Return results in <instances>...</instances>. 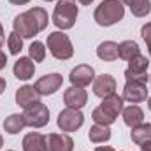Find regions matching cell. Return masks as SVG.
<instances>
[{"label": "cell", "instance_id": "cell-1", "mask_svg": "<svg viewBox=\"0 0 151 151\" xmlns=\"http://www.w3.org/2000/svg\"><path fill=\"white\" fill-rule=\"evenodd\" d=\"M125 16V5L119 0H102L93 12V19L99 27H113Z\"/></svg>", "mask_w": 151, "mask_h": 151}, {"label": "cell", "instance_id": "cell-2", "mask_svg": "<svg viewBox=\"0 0 151 151\" xmlns=\"http://www.w3.org/2000/svg\"><path fill=\"white\" fill-rule=\"evenodd\" d=\"M79 14L77 0H58L53 11V23L60 30H70Z\"/></svg>", "mask_w": 151, "mask_h": 151}, {"label": "cell", "instance_id": "cell-3", "mask_svg": "<svg viewBox=\"0 0 151 151\" xmlns=\"http://www.w3.org/2000/svg\"><path fill=\"white\" fill-rule=\"evenodd\" d=\"M46 44H47L49 53H51L56 60H62V62H63V60H70V58L74 56V46H72L70 39H69L67 34H63V32H60V30L49 34Z\"/></svg>", "mask_w": 151, "mask_h": 151}, {"label": "cell", "instance_id": "cell-4", "mask_svg": "<svg viewBox=\"0 0 151 151\" xmlns=\"http://www.w3.org/2000/svg\"><path fill=\"white\" fill-rule=\"evenodd\" d=\"M25 121H27V127H32V128H42L49 123V109L46 104H42L40 100L28 106L25 109Z\"/></svg>", "mask_w": 151, "mask_h": 151}, {"label": "cell", "instance_id": "cell-5", "mask_svg": "<svg viewBox=\"0 0 151 151\" xmlns=\"http://www.w3.org/2000/svg\"><path fill=\"white\" fill-rule=\"evenodd\" d=\"M84 123V114L81 113V109H72V107H65L62 113L58 114L56 125L62 132H76L83 127Z\"/></svg>", "mask_w": 151, "mask_h": 151}, {"label": "cell", "instance_id": "cell-6", "mask_svg": "<svg viewBox=\"0 0 151 151\" xmlns=\"http://www.w3.org/2000/svg\"><path fill=\"white\" fill-rule=\"evenodd\" d=\"M12 28H14L16 34H19L23 39H34L39 32H40L39 27H37V23L34 21V18L28 14V11H27V12H21V14H18V16L14 18Z\"/></svg>", "mask_w": 151, "mask_h": 151}, {"label": "cell", "instance_id": "cell-7", "mask_svg": "<svg viewBox=\"0 0 151 151\" xmlns=\"http://www.w3.org/2000/svg\"><path fill=\"white\" fill-rule=\"evenodd\" d=\"M69 81L72 83V86H79V88H86L90 83L95 81V69L91 65H86V63H81L74 67L70 70L69 76Z\"/></svg>", "mask_w": 151, "mask_h": 151}, {"label": "cell", "instance_id": "cell-8", "mask_svg": "<svg viewBox=\"0 0 151 151\" xmlns=\"http://www.w3.org/2000/svg\"><path fill=\"white\" fill-rule=\"evenodd\" d=\"M62 84H63V77H62V74L53 72V74L42 76L40 79H37V83H35L34 86L37 88V91L40 93V95L47 97V95L56 93V91L62 88Z\"/></svg>", "mask_w": 151, "mask_h": 151}, {"label": "cell", "instance_id": "cell-9", "mask_svg": "<svg viewBox=\"0 0 151 151\" xmlns=\"http://www.w3.org/2000/svg\"><path fill=\"white\" fill-rule=\"evenodd\" d=\"M63 102L67 107H72V109H83L88 102V93L84 88H79V86H70L69 90H65L63 93Z\"/></svg>", "mask_w": 151, "mask_h": 151}, {"label": "cell", "instance_id": "cell-10", "mask_svg": "<svg viewBox=\"0 0 151 151\" xmlns=\"http://www.w3.org/2000/svg\"><path fill=\"white\" fill-rule=\"evenodd\" d=\"M93 93L100 99H106V97L116 93V79L111 74L97 76L93 81Z\"/></svg>", "mask_w": 151, "mask_h": 151}, {"label": "cell", "instance_id": "cell-11", "mask_svg": "<svg viewBox=\"0 0 151 151\" xmlns=\"http://www.w3.org/2000/svg\"><path fill=\"white\" fill-rule=\"evenodd\" d=\"M146 99H148V88H146V84H141V83H125L123 100H127L130 104H139V102H144Z\"/></svg>", "mask_w": 151, "mask_h": 151}, {"label": "cell", "instance_id": "cell-12", "mask_svg": "<svg viewBox=\"0 0 151 151\" xmlns=\"http://www.w3.org/2000/svg\"><path fill=\"white\" fill-rule=\"evenodd\" d=\"M47 151H72L74 141L69 134H49L46 135Z\"/></svg>", "mask_w": 151, "mask_h": 151}, {"label": "cell", "instance_id": "cell-13", "mask_svg": "<svg viewBox=\"0 0 151 151\" xmlns=\"http://www.w3.org/2000/svg\"><path fill=\"white\" fill-rule=\"evenodd\" d=\"M40 97H42V95L37 91V88H35V86L25 84V86L18 88V91H16V104H18L19 107L27 109L28 106H32V104L39 102V100H40Z\"/></svg>", "mask_w": 151, "mask_h": 151}, {"label": "cell", "instance_id": "cell-14", "mask_svg": "<svg viewBox=\"0 0 151 151\" xmlns=\"http://www.w3.org/2000/svg\"><path fill=\"white\" fill-rule=\"evenodd\" d=\"M12 72H14V76L19 81H28V79H32L34 74H35V62L30 56H21L14 63Z\"/></svg>", "mask_w": 151, "mask_h": 151}, {"label": "cell", "instance_id": "cell-15", "mask_svg": "<svg viewBox=\"0 0 151 151\" xmlns=\"http://www.w3.org/2000/svg\"><path fill=\"white\" fill-rule=\"evenodd\" d=\"M123 97H119V95H109V97H106V99H102V104L99 106L104 113L107 114V116H111V118H118L119 114L123 113Z\"/></svg>", "mask_w": 151, "mask_h": 151}, {"label": "cell", "instance_id": "cell-16", "mask_svg": "<svg viewBox=\"0 0 151 151\" xmlns=\"http://www.w3.org/2000/svg\"><path fill=\"white\" fill-rule=\"evenodd\" d=\"M23 151H47L46 135L39 132H30L23 137Z\"/></svg>", "mask_w": 151, "mask_h": 151}, {"label": "cell", "instance_id": "cell-17", "mask_svg": "<svg viewBox=\"0 0 151 151\" xmlns=\"http://www.w3.org/2000/svg\"><path fill=\"white\" fill-rule=\"evenodd\" d=\"M123 121H125V125L127 127H130V128H134V127H137V125H141L142 121H144V113H142V109L139 107V106H128V107H123Z\"/></svg>", "mask_w": 151, "mask_h": 151}, {"label": "cell", "instance_id": "cell-18", "mask_svg": "<svg viewBox=\"0 0 151 151\" xmlns=\"http://www.w3.org/2000/svg\"><path fill=\"white\" fill-rule=\"evenodd\" d=\"M97 56L104 62H116L119 56H118V44L113 40H104L99 44L97 47Z\"/></svg>", "mask_w": 151, "mask_h": 151}, {"label": "cell", "instance_id": "cell-19", "mask_svg": "<svg viewBox=\"0 0 151 151\" xmlns=\"http://www.w3.org/2000/svg\"><path fill=\"white\" fill-rule=\"evenodd\" d=\"M27 127V121H25V116L23 114H11L4 119V130L11 135H16L19 134L23 128Z\"/></svg>", "mask_w": 151, "mask_h": 151}, {"label": "cell", "instance_id": "cell-20", "mask_svg": "<svg viewBox=\"0 0 151 151\" xmlns=\"http://www.w3.org/2000/svg\"><path fill=\"white\" fill-rule=\"evenodd\" d=\"M137 55H141V47H139V44L135 40H123L121 44H118V56L121 60L130 62Z\"/></svg>", "mask_w": 151, "mask_h": 151}, {"label": "cell", "instance_id": "cell-21", "mask_svg": "<svg viewBox=\"0 0 151 151\" xmlns=\"http://www.w3.org/2000/svg\"><path fill=\"white\" fill-rule=\"evenodd\" d=\"M88 137H90V141H91V142H95V144L107 142V141L111 139V128H109V127H106V125H97V123H95V125L90 128Z\"/></svg>", "mask_w": 151, "mask_h": 151}, {"label": "cell", "instance_id": "cell-22", "mask_svg": "<svg viewBox=\"0 0 151 151\" xmlns=\"http://www.w3.org/2000/svg\"><path fill=\"white\" fill-rule=\"evenodd\" d=\"M130 137H132V141L135 142V144H142V142H146V141H151V125L150 123H141V125H137V127H134L132 128V132H130Z\"/></svg>", "mask_w": 151, "mask_h": 151}, {"label": "cell", "instance_id": "cell-23", "mask_svg": "<svg viewBox=\"0 0 151 151\" xmlns=\"http://www.w3.org/2000/svg\"><path fill=\"white\" fill-rule=\"evenodd\" d=\"M28 14L34 18V21L37 23V27H39L40 32L47 27V23H49V16H47V11H46L44 7H32V9H28Z\"/></svg>", "mask_w": 151, "mask_h": 151}, {"label": "cell", "instance_id": "cell-24", "mask_svg": "<svg viewBox=\"0 0 151 151\" xmlns=\"http://www.w3.org/2000/svg\"><path fill=\"white\" fill-rule=\"evenodd\" d=\"M148 67H150V60L144 55H137L128 62V70L132 72H148Z\"/></svg>", "mask_w": 151, "mask_h": 151}, {"label": "cell", "instance_id": "cell-25", "mask_svg": "<svg viewBox=\"0 0 151 151\" xmlns=\"http://www.w3.org/2000/svg\"><path fill=\"white\" fill-rule=\"evenodd\" d=\"M28 55H30V58L34 62H44V58H46V46L40 40H34L28 46Z\"/></svg>", "mask_w": 151, "mask_h": 151}, {"label": "cell", "instance_id": "cell-26", "mask_svg": "<svg viewBox=\"0 0 151 151\" xmlns=\"http://www.w3.org/2000/svg\"><path fill=\"white\" fill-rule=\"evenodd\" d=\"M7 47H9V53L11 55H19L21 49H23V37L16 32L9 34L7 37Z\"/></svg>", "mask_w": 151, "mask_h": 151}, {"label": "cell", "instance_id": "cell-27", "mask_svg": "<svg viewBox=\"0 0 151 151\" xmlns=\"http://www.w3.org/2000/svg\"><path fill=\"white\" fill-rule=\"evenodd\" d=\"M130 11H132V14L137 16V18H146L151 12V0H139V2H135V4L130 7Z\"/></svg>", "mask_w": 151, "mask_h": 151}, {"label": "cell", "instance_id": "cell-28", "mask_svg": "<svg viewBox=\"0 0 151 151\" xmlns=\"http://www.w3.org/2000/svg\"><path fill=\"white\" fill-rule=\"evenodd\" d=\"M91 119L97 123V125H106V127H109V125H113L114 118H111V116H107V114L104 113L100 107H97V109H93V113H91Z\"/></svg>", "mask_w": 151, "mask_h": 151}, {"label": "cell", "instance_id": "cell-29", "mask_svg": "<svg viewBox=\"0 0 151 151\" xmlns=\"http://www.w3.org/2000/svg\"><path fill=\"white\" fill-rule=\"evenodd\" d=\"M125 79L127 83H141V84H146L150 81V76L148 72H132V70H125Z\"/></svg>", "mask_w": 151, "mask_h": 151}, {"label": "cell", "instance_id": "cell-30", "mask_svg": "<svg viewBox=\"0 0 151 151\" xmlns=\"http://www.w3.org/2000/svg\"><path fill=\"white\" fill-rule=\"evenodd\" d=\"M141 35H142V39H144L146 46H148V53H150V56H151V21L150 23H146V25H142V28H141Z\"/></svg>", "mask_w": 151, "mask_h": 151}, {"label": "cell", "instance_id": "cell-31", "mask_svg": "<svg viewBox=\"0 0 151 151\" xmlns=\"http://www.w3.org/2000/svg\"><path fill=\"white\" fill-rule=\"evenodd\" d=\"M5 65H7V56H5V53L2 51V47H0V70H2Z\"/></svg>", "mask_w": 151, "mask_h": 151}, {"label": "cell", "instance_id": "cell-32", "mask_svg": "<svg viewBox=\"0 0 151 151\" xmlns=\"http://www.w3.org/2000/svg\"><path fill=\"white\" fill-rule=\"evenodd\" d=\"M141 151H151V141H146L141 144Z\"/></svg>", "mask_w": 151, "mask_h": 151}, {"label": "cell", "instance_id": "cell-33", "mask_svg": "<svg viewBox=\"0 0 151 151\" xmlns=\"http://www.w3.org/2000/svg\"><path fill=\"white\" fill-rule=\"evenodd\" d=\"M12 5H25V4H28V2H32V0H9Z\"/></svg>", "mask_w": 151, "mask_h": 151}, {"label": "cell", "instance_id": "cell-34", "mask_svg": "<svg viewBox=\"0 0 151 151\" xmlns=\"http://www.w3.org/2000/svg\"><path fill=\"white\" fill-rule=\"evenodd\" d=\"M95 151H116L114 148H111V146H97L95 148Z\"/></svg>", "mask_w": 151, "mask_h": 151}, {"label": "cell", "instance_id": "cell-35", "mask_svg": "<svg viewBox=\"0 0 151 151\" xmlns=\"http://www.w3.org/2000/svg\"><path fill=\"white\" fill-rule=\"evenodd\" d=\"M5 86H7V83H5V79L4 77H0V95L5 91Z\"/></svg>", "mask_w": 151, "mask_h": 151}, {"label": "cell", "instance_id": "cell-36", "mask_svg": "<svg viewBox=\"0 0 151 151\" xmlns=\"http://www.w3.org/2000/svg\"><path fill=\"white\" fill-rule=\"evenodd\" d=\"M4 40H5V34H4V27H2V23H0V47H2Z\"/></svg>", "mask_w": 151, "mask_h": 151}, {"label": "cell", "instance_id": "cell-37", "mask_svg": "<svg viewBox=\"0 0 151 151\" xmlns=\"http://www.w3.org/2000/svg\"><path fill=\"white\" fill-rule=\"evenodd\" d=\"M119 2H121L123 5H128V7H132V5H134L135 2H139V0H119Z\"/></svg>", "mask_w": 151, "mask_h": 151}, {"label": "cell", "instance_id": "cell-38", "mask_svg": "<svg viewBox=\"0 0 151 151\" xmlns=\"http://www.w3.org/2000/svg\"><path fill=\"white\" fill-rule=\"evenodd\" d=\"M81 5H90V4H93V0H77Z\"/></svg>", "mask_w": 151, "mask_h": 151}, {"label": "cell", "instance_id": "cell-39", "mask_svg": "<svg viewBox=\"0 0 151 151\" xmlns=\"http://www.w3.org/2000/svg\"><path fill=\"white\" fill-rule=\"evenodd\" d=\"M2 146H4V137L0 135V150H2Z\"/></svg>", "mask_w": 151, "mask_h": 151}, {"label": "cell", "instance_id": "cell-40", "mask_svg": "<svg viewBox=\"0 0 151 151\" xmlns=\"http://www.w3.org/2000/svg\"><path fill=\"white\" fill-rule=\"evenodd\" d=\"M148 107H150V111H151V97H150V100H148Z\"/></svg>", "mask_w": 151, "mask_h": 151}, {"label": "cell", "instance_id": "cell-41", "mask_svg": "<svg viewBox=\"0 0 151 151\" xmlns=\"http://www.w3.org/2000/svg\"><path fill=\"white\" fill-rule=\"evenodd\" d=\"M44 2H55V0H44Z\"/></svg>", "mask_w": 151, "mask_h": 151}, {"label": "cell", "instance_id": "cell-42", "mask_svg": "<svg viewBox=\"0 0 151 151\" xmlns=\"http://www.w3.org/2000/svg\"><path fill=\"white\" fill-rule=\"evenodd\" d=\"M7 151H14V150H7Z\"/></svg>", "mask_w": 151, "mask_h": 151}, {"label": "cell", "instance_id": "cell-43", "mask_svg": "<svg viewBox=\"0 0 151 151\" xmlns=\"http://www.w3.org/2000/svg\"><path fill=\"white\" fill-rule=\"evenodd\" d=\"M150 81H151V76H150Z\"/></svg>", "mask_w": 151, "mask_h": 151}]
</instances>
